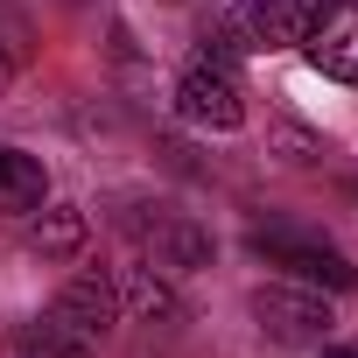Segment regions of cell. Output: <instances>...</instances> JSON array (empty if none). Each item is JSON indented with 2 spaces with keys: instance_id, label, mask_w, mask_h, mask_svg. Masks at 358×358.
Here are the masks:
<instances>
[{
  "instance_id": "cell-6",
  "label": "cell",
  "mask_w": 358,
  "mask_h": 358,
  "mask_svg": "<svg viewBox=\"0 0 358 358\" xmlns=\"http://www.w3.org/2000/svg\"><path fill=\"white\" fill-rule=\"evenodd\" d=\"M302 57L337 78V85H358V0H323L309 36H302Z\"/></svg>"
},
{
  "instance_id": "cell-8",
  "label": "cell",
  "mask_w": 358,
  "mask_h": 358,
  "mask_svg": "<svg viewBox=\"0 0 358 358\" xmlns=\"http://www.w3.org/2000/svg\"><path fill=\"white\" fill-rule=\"evenodd\" d=\"M43 204H50L43 162L22 155V148H0V218H29V211H43Z\"/></svg>"
},
{
  "instance_id": "cell-3",
  "label": "cell",
  "mask_w": 358,
  "mask_h": 358,
  "mask_svg": "<svg viewBox=\"0 0 358 358\" xmlns=\"http://www.w3.org/2000/svg\"><path fill=\"white\" fill-rule=\"evenodd\" d=\"M176 113L190 127H204V134H232L246 120V92H239V71H232L225 50L190 57V71L176 78Z\"/></svg>"
},
{
  "instance_id": "cell-5",
  "label": "cell",
  "mask_w": 358,
  "mask_h": 358,
  "mask_svg": "<svg viewBox=\"0 0 358 358\" xmlns=\"http://www.w3.org/2000/svg\"><path fill=\"white\" fill-rule=\"evenodd\" d=\"M113 323H120V281L99 274V267L71 274V281L57 288V302H50V330H64V337H78V344L106 337Z\"/></svg>"
},
{
  "instance_id": "cell-9",
  "label": "cell",
  "mask_w": 358,
  "mask_h": 358,
  "mask_svg": "<svg viewBox=\"0 0 358 358\" xmlns=\"http://www.w3.org/2000/svg\"><path fill=\"white\" fill-rule=\"evenodd\" d=\"M29 239H36V253H43V260H71V253L85 246V211H78V204H43Z\"/></svg>"
},
{
  "instance_id": "cell-2",
  "label": "cell",
  "mask_w": 358,
  "mask_h": 358,
  "mask_svg": "<svg viewBox=\"0 0 358 358\" xmlns=\"http://www.w3.org/2000/svg\"><path fill=\"white\" fill-rule=\"evenodd\" d=\"M253 253H260L267 267H288V274L309 281V288L358 295V267H351V253H337L323 232H302V225H253Z\"/></svg>"
},
{
  "instance_id": "cell-10",
  "label": "cell",
  "mask_w": 358,
  "mask_h": 358,
  "mask_svg": "<svg viewBox=\"0 0 358 358\" xmlns=\"http://www.w3.org/2000/svg\"><path fill=\"white\" fill-rule=\"evenodd\" d=\"M120 302H127L134 316H148V323H155V316H176V295H169L155 274H134V281L120 288Z\"/></svg>"
},
{
  "instance_id": "cell-4",
  "label": "cell",
  "mask_w": 358,
  "mask_h": 358,
  "mask_svg": "<svg viewBox=\"0 0 358 358\" xmlns=\"http://www.w3.org/2000/svg\"><path fill=\"white\" fill-rule=\"evenodd\" d=\"M253 323H260L274 344H330V330H337L323 288H309V281H302V288H295V281L253 288Z\"/></svg>"
},
{
  "instance_id": "cell-12",
  "label": "cell",
  "mask_w": 358,
  "mask_h": 358,
  "mask_svg": "<svg viewBox=\"0 0 358 358\" xmlns=\"http://www.w3.org/2000/svg\"><path fill=\"white\" fill-rule=\"evenodd\" d=\"M8 78H15V57H8V50H0V92H8Z\"/></svg>"
},
{
  "instance_id": "cell-7",
  "label": "cell",
  "mask_w": 358,
  "mask_h": 358,
  "mask_svg": "<svg viewBox=\"0 0 358 358\" xmlns=\"http://www.w3.org/2000/svg\"><path fill=\"white\" fill-rule=\"evenodd\" d=\"M127 232L148 246V260L155 267H204L211 260V232L204 225H190V218H176V211H155V218H127Z\"/></svg>"
},
{
  "instance_id": "cell-11",
  "label": "cell",
  "mask_w": 358,
  "mask_h": 358,
  "mask_svg": "<svg viewBox=\"0 0 358 358\" xmlns=\"http://www.w3.org/2000/svg\"><path fill=\"white\" fill-rule=\"evenodd\" d=\"M22 358H92V344H78V337H64V330H29L22 337Z\"/></svg>"
},
{
  "instance_id": "cell-1",
  "label": "cell",
  "mask_w": 358,
  "mask_h": 358,
  "mask_svg": "<svg viewBox=\"0 0 358 358\" xmlns=\"http://www.w3.org/2000/svg\"><path fill=\"white\" fill-rule=\"evenodd\" d=\"M323 0H232L211 50L225 57H274V50H302L309 22H316Z\"/></svg>"
},
{
  "instance_id": "cell-13",
  "label": "cell",
  "mask_w": 358,
  "mask_h": 358,
  "mask_svg": "<svg viewBox=\"0 0 358 358\" xmlns=\"http://www.w3.org/2000/svg\"><path fill=\"white\" fill-rule=\"evenodd\" d=\"M330 358H358V351H330Z\"/></svg>"
}]
</instances>
